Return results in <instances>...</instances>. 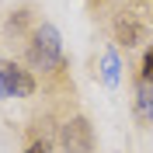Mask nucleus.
Returning <instances> with one entry per match:
<instances>
[{
  "label": "nucleus",
  "mask_w": 153,
  "mask_h": 153,
  "mask_svg": "<svg viewBox=\"0 0 153 153\" xmlns=\"http://www.w3.org/2000/svg\"><path fill=\"white\" fill-rule=\"evenodd\" d=\"M28 63L35 70H42V73L59 70V63H63V38H59V31L52 28V25H38V28L31 31Z\"/></svg>",
  "instance_id": "obj_1"
},
{
  "label": "nucleus",
  "mask_w": 153,
  "mask_h": 153,
  "mask_svg": "<svg viewBox=\"0 0 153 153\" xmlns=\"http://www.w3.org/2000/svg\"><path fill=\"white\" fill-rule=\"evenodd\" d=\"M59 146L66 153H91L94 150V129L84 115H73L59 125Z\"/></svg>",
  "instance_id": "obj_2"
},
{
  "label": "nucleus",
  "mask_w": 153,
  "mask_h": 153,
  "mask_svg": "<svg viewBox=\"0 0 153 153\" xmlns=\"http://www.w3.org/2000/svg\"><path fill=\"white\" fill-rule=\"evenodd\" d=\"M31 94H35V76L10 59L0 63V97H31Z\"/></svg>",
  "instance_id": "obj_3"
},
{
  "label": "nucleus",
  "mask_w": 153,
  "mask_h": 153,
  "mask_svg": "<svg viewBox=\"0 0 153 153\" xmlns=\"http://www.w3.org/2000/svg\"><path fill=\"white\" fill-rule=\"evenodd\" d=\"M143 31H146V28H143V21H136L132 14H118V21H115V38H118L125 49L136 45V42L143 38Z\"/></svg>",
  "instance_id": "obj_4"
},
{
  "label": "nucleus",
  "mask_w": 153,
  "mask_h": 153,
  "mask_svg": "<svg viewBox=\"0 0 153 153\" xmlns=\"http://www.w3.org/2000/svg\"><path fill=\"white\" fill-rule=\"evenodd\" d=\"M136 115H139V122H153V84H139L136 91Z\"/></svg>",
  "instance_id": "obj_5"
},
{
  "label": "nucleus",
  "mask_w": 153,
  "mask_h": 153,
  "mask_svg": "<svg viewBox=\"0 0 153 153\" xmlns=\"http://www.w3.org/2000/svg\"><path fill=\"white\" fill-rule=\"evenodd\" d=\"M101 76H105V84H108V87H115V84H118V56H115V52H105Z\"/></svg>",
  "instance_id": "obj_6"
},
{
  "label": "nucleus",
  "mask_w": 153,
  "mask_h": 153,
  "mask_svg": "<svg viewBox=\"0 0 153 153\" xmlns=\"http://www.w3.org/2000/svg\"><path fill=\"white\" fill-rule=\"evenodd\" d=\"M143 80L153 84V42H150V49H146V56H143Z\"/></svg>",
  "instance_id": "obj_7"
},
{
  "label": "nucleus",
  "mask_w": 153,
  "mask_h": 153,
  "mask_svg": "<svg viewBox=\"0 0 153 153\" xmlns=\"http://www.w3.org/2000/svg\"><path fill=\"white\" fill-rule=\"evenodd\" d=\"M25 153H49V143H45V139H35V143H31Z\"/></svg>",
  "instance_id": "obj_8"
}]
</instances>
